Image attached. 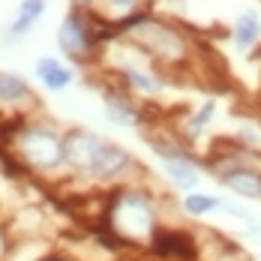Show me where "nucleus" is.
I'll return each instance as SVG.
<instances>
[{"label": "nucleus", "mask_w": 261, "mask_h": 261, "mask_svg": "<svg viewBox=\"0 0 261 261\" xmlns=\"http://www.w3.org/2000/svg\"><path fill=\"white\" fill-rule=\"evenodd\" d=\"M213 261H252L246 252H243V246L240 249H234V252H228V255H222V258H213Z\"/></svg>", "instance_id": "obj_18"}, {"label": "nucleus", "mask_w": 261, "mask_h": 261, "mask_svg": "<svg viewBox=\"0 0 261 261\" xmlns=\"http://www.w3.org/2000/svg\"><path fill=\"white\" fill-rule=\"evenodd\" d=\"M45 12H48V0H18V6H15V12L6 24V36H12V39L30 36Z\"/></svg>", "instance_id": "obj_15"}, {"label": "nucleus", "mask_w": 261, "mask_h": 261, "mask_svg": "<svg viewBox=\"0 0 261 261\" xmlns=\"http://www.w3.org/2000/svg\"><path fill=\"white\" fill-rule=\"evenodd\" d=\"M210 177L225 189V195H231V198H237V201L261 204V171H258V168L231 165V168L210 171Z\"/></svg>", "instance_id": "obj_11"}, {"label": "nucleus", "mask_w": 261, "mask_h": 261, "mask_svg": "<svg viewBox=\"0 0 261 261\" xmlns=\"http://www.w3.org/2000/svg\"><path fill=\"white\" fill-rule=\"evenodd\" d=\"M9 159L15 162V168L36 177V180L48 183H63L69 180V168H66V129L54 126L48 120H12V126L6 129L3 138Z\"/></svg>", "instance_id": "obj_3"}, {"label": "nucleus", "mask_w": 261, "mask_h": 261, "mask_svg": "<svg viewBox=\"0 0 261 261\" xmlns=\"http://www.w3.org/2000/svg\"><path fill=\"white\" fill-rule=\"evenodd\" d=\"M222 204H225V195L219 192H207V189H195V192H186V195H177V213H180L183 222H204L213 213H222Z\"/></svg>", "instance_id": "obj_14"}, {"label": "nucleus", "mask_w": 261, "mask_h": 261, "mask_svg": "<svg viewBox=\"0 0 261 261\" xmlns=\"http://www.w3.org/2000/svg\"><path fill=\"white\" fill-rule=\"evenodd\" d=\"M36 108H39V96L33 84L12 69H0V111L9 120H24L33 117Z\"/></svg>", "instance_id": "obj_9"}, {"label": "nucleus", "mask_w": 261, "mask_h": 261, "mask_svg": "<svg viewBox=\"0 0 261 261\" xmlns=\"http://www.w3.org/2000/svg\"><path fill=\"white\" fill-rule=\"evenodd\" d=\"M66 168H69V180L84 183L87 192H108L123 183L147 177L144 165L129 147L87 126L66 129Z\"/></svg>", "instance_id": "obj_1"}, {"label": "nucleus", "mask_w": 261, "mask_h": 261, "mask_svg": "<svg viewBox=\"0 0 261 261\" xmlns=\"http://www.w3.org/2000/svg\"><path fill=\"white\" fill-rule=\"evenodd\" d=\"M231 141L237 144H243V147H252V150H261V123H252V120H243V123H237L231 135H228Z\"/></svg>", "instance_id": "obj_17"}, {"label": "nucleus", "mask_w": 261, "mask_h": 261, "mask_svg": "<svg viewBox=\"0 0 261 261\" xmlns=\"http://www.w3.org/2000/svg\"><path fill=\"white\" fill-rule=\"evenodd\" d=\"M144 141L159 162V174H162L165 189H171L174 195H186V192L201 189V183L207 177L201 153L189 150L177 135H168V132L144 129Z\"/></svg>", "instance_id": "obj_5"}, {"label": "nucleus", "mask_w": 261, "mask_h": 261, "mask_svg": "<svg viewBox=\"0 0 261 261\" xmlns=\"http://www.w3.org/2000/svg\"><path fill=\"white\" fill-rule=\"evenodd\" d=\"M72 9H87V12H93V9H99V0H72Z\"/></svg>", "instance_id": "obj_19"}, {"label": "nucleus", "mask_w": 261, "mask_h": 261, "mask_svg": "<svg viewBox=\"0 0 261 261\" xmlns=\"http://www.w3.org/2000/svg\"><path fill=\"white\" fill-rule=\"evenodd\" d=\"M216 120H219V99H216V96H207V99H201V102L177 123V138H180L189 150L204 153V141L210 138Z\"/></svg>", "instance_id": "obj_10"}, {"label": "nucleus", "mask_w": 261, "mask_h": 261, "mask_svg": "<svg viewBox=\"0 0 261 261\" xmlns=\"http://www.w3.org/2000/svg\"><path fill=\"white\" fill-rule=\"evenodd\" d=\"M144 255H147V261H201L198 225L183 222V219H168L150 237Z\"/></svg>", "instance_id": "obj_7"}, {"label": "nucleus", "mask_w": 261, "mask_h": 261, "mask_svg": "<svg viewBox=\"0 0 261 261\" xmlns=\"http://www.w3.org/2000/svg\"><path fill=\"white\" fill-rule=\"evenodd\" d=\"M138 9H144V0H99V9L96 12H102L105 18H123V15H132V12H138Z\"/></svg>", "instance_id": "obj_16"}, {"label": "nucleus", "mask_w": 261, "mask_h": 261, "mask_svg": "<svg viewBox=\"0 0 261 261\" xmlns=\"http://www.w3.org/2000/svg\"><path fill=\"white\" fill-rule=\"evenodd\" d=\"M120 45H114L120 51V60L111 66V79L117 81L126 93H132L138 102H150L159 99L168 90V79L162 72L156 60H150L141 48H135L126 39H117Z\"/></svg>", "instance_id": "obj_6"}, {"label": "nucleus", "mask_w": 261, "mask_h": 261, "mask_svg": "<svg viewBox=\"0 0 261 261\" xmlns=\"http://www.w3.org/2000/svg\"><path fill=\"white\" fill-rule=\"evenodd\" d=\"M33 75L42 84V90H48V93H63L79 81L75 66L63 57H54V54H42L33 60Z\"/></svg>", "instance_id": "obj_12"}, {"label": "nucleus", "mask_w": 261, "mask_h": 261, "mask_svg": "<svg viewBox=\"0 0 261 261\" xmlns=\"http://www.w3.org/2000/svg\"><path fill=\"white\" fill-rule=\"evenodd\" d=\"M102 111L105 117L114 123V126H123V129H147V111L144 105L138 102L132 93H126L117 81H105L102 90Z\"/></svg>", "instance_id": "obj_8"}, {"label": "nucleus", "mask_w": 261, "mask_h": 261, "mask_svg": "<svg viewBox=\"0 0 261 261\" xmlns=\"http://www.w3.org/2000/svg\"><path fill=\"white\" fill-rule=\"evenodd\" d=\"M114 24L102 12L87 9H69L57 24V48L60 57L72 66H90L102 57L105 45L114 42Z\"/></svg>", "instance_id": "obj_4"}, {"label": "nucleus", "mask_w": 261, "mask_h": 261, "mask_svg": "<svg viewBox=\"0 0 261 261\" xmlns=\"http://www.w3.org/2000/svg\"><path fill=\"white\" fill-rule=\"evenodd\" d=\"M228 42L240 54H249L261 45V9L258 6H243L237 9L231 24H228Z\"/></svg>", "instance_id": "obj_13"}, {"label": "nucleus", "mask_w": 261, "mask_h": 261, "mask_svg": "<svg viewBox=\"0 0 261 261\" xmlns=\"http://www.w3.org/2000/svg\"><path fill=\"white\" fill-rule=\"evenodd\" d=\"M165 201V189L153 186L150 177L123 183L102 195V213L96 225H102L129 252H144L150 237L168 222Z\"/></svg>", "instance_id": "obj_2"}]
</instances>
